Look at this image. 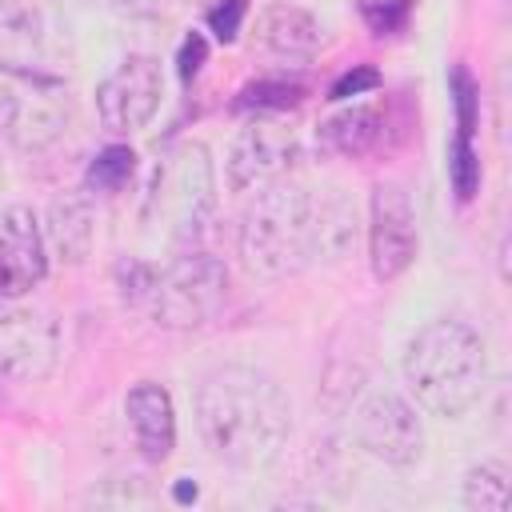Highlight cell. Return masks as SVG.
Instances as JSON below:
<instances>
[{
	"label": "cell",
	"instance_id": "7",
	"mask_svg": "<svg viewBox=\"0 0 512 512\" xmlns=\"http://www.w3.org/2000/svg\"><path fill=\"white\" fill-rule=\"evenodd\" d=\"M72 56V24L56 0H0V68L68 76Z\"/></svg>",
	"mask_w": 512,
	"mask_h": 512
},
{
	"label": "cell",
	"instance_id": "9",
	"mask_svg": "<svg viewBox=\"0 0 512 512\" xmlns=\"http://www.w3.org/2000/svg\"><path fill=\"white\" fill-rule=\"evenodd\" d=\"M352 436L372 460L388 468H408L424 456V424L416 408L392 388H372L352 408Z\"/></svg>",
	"mask_w": 512,
	"mask_h": 512
},
{
	"label": "cell",
	"instance_id": "22",
	"mask_svg": "<svg viewBox=\"0 0 512 512\" xmlns=\"http://www.w3.org/2000/svg\"><path fill=\"white\" fill-rule=\"evenodd\" d=\"M152 500L156 496H152L148 480H140V476H112L88 492V504H104V508H144Z\"/></svg>",
	"mask_w": 512,
	"mask_h": 512
},
{
	"label": "cell",
	"instance_id": "8",
	"mask_svg": "<svg viewBox=\"0 0 512 512\" xmlns=\"http://www.w3.org/2000/svg\"><path fill=\"white\" fill-rule=\"evenodd\" d=\"M296 156H300L296 128H288L280 112H256L232 136V148L224 160L228 188L232 192H256L272 180H284L292 172Z\"/></svg>",
	"mask_w": 512,
	"mask_h": 512
},
{
	"label": "cell",
	"instance_id": "21",
	"mask_svg": "<svg viewBox=\"0 0 512 512\" xmlns=\"http://www.w3.org/2000/svg\"><path fill=\"white\" fill-rule=\"evenodd\" d=\"M300 84L292 80H260V84H248L236 100V108H252V112H288L296 100H300Z\"/></svg>",
	"mask_w": 512,
	"mask_h": 512
},
{
	"label": "cell",
	"instance_id": "13",
	"mask_svg": "<svg viewBox=\"0 0 512 512\" xmlns=\"http://www.w3.org/2000/svg\"><path fill=\"white\" fill-rule=\"evenodd\" d=\"M48 272V240L32 208H0V300L28 296Z\"/></svg>",
	"mask_w": 512,
	"mask_h": 512
},
{
	"label": "cell",
	"instance_id": "3",
	"mask_svg": "<svg viewBox=\"0 0 512 512\" xmlns=\"http://www.w3.org/2000/svg\"><path fill=\"white\" fill-rule=\"evenodd\" d=\"M404 384L440 420L464 416L488 384V348L464 320H428L404 348Z\"/></svg>",
	"mask_w": 512,
	"mask_h": 512
},
{
	"label": "cell",
	"instance_id": "20",
	"mask_svg": "<svg viewBox=\"0 0 512 512\" xmlns=\"http://www.w3.org/2000/svg\"><path fill=\"white\" fill-rule=\"evenodd\" d=\"M448 180L460 204H468L480 188V152L472 144V136H456L448 148Z\"/></svg>",
	"mask_w": 512,
	"mask_h": 512
},
{
	"label": "cell",
	"instance_id": "6",
	"mask_svg": "<svg viewBox=\"0 0 512 512\" xmlns=\"http://www.w3.org/2000/svg\"><path fill=\"white\" fill-rule=\"evenodd\" d=\"M76 104L64 76L0 68V136L16 152H48L72 128Z\"/></svg>",
	"mask_w": 512,
	"mask_h": 512
},
{
	"label": "cell",
	"instance_id": "15",
	"mask_svg": "<svg viewBox=\"0 0 512 512\" xmlns=\"http://www.w3.org/2000/svg\"><path fill=\"white\" fill-rule=\"evenodd\" d=\"M256 44L288 60H308L320 48V24L296 4H272L256 16Z\"/></svg>",
	"mask_w": 512,
	"mask_h": 512
},
{
	"label": "cell",
	"instance_id": "14",
	"mask_svg": "<svg viewBox=\"0 0 512 512\" xmlns=\"http://www.w3.org/2000/svg\"><path fill=\"white\" fill-rule=\"evenodd\" d=\"M124 416L132 428V444L148 464H164L176 448V404L164 384L140 380L124 396Z\"/></svg>",
	"mask_w": 512,
	"mask_h": 512
},
{
	"label": "cell",
	"instance_id": "24",
	"mask_svg": "<svg viewBox=\"0 0 512 512\" xmlns=\"http://www.w3.org/2000/svg\"><path fill=\"white\" fill-rule=\"evenodd\" d=\"M452 100H456V136H472L480 128V88L468 68H452Z\"/></svg>",
	"mask_w": 512,
	"mask_h": 512
},
{
	"label": "cell",
	"instance_id": "17",
	"mask_svg": "<svg viewBox=\"0 0 512 512\" xmlns=\"http://www.w3.org/2000/svg\"><path fill=\"white\" fill-rule=\"evenodd\" d=\"M44 240L60 252V260L80 264V260L92 252V240H96V216H92V204H88L84 196H60V200L48 208Z\"/></svg>",
	"mask_w": 512,
	"mask_h": 512
},
{
	"label": "cell",
	"instance_id": "12",
	"mask_svg": "<svg viewBox=\"0 0 512 512\" xmlns=\"http://www.w3.org/2000/svg\"><path fill=\"white\" fill-rule=\"evenodd\" d=\"M416 212L396 180L372 184L368 196V264L376 280H396L416 260Z\"/></svg>",
	"mask_w": 512,
	"mask_h": 512
},
{
	"label": "cell",
	"instance_id": "18",
	"mask_svg": "<svg viewBox=\"0 0 512 512\" xmlns=\"http://www.w3.org/2000/svg\"><path fill=\"white\" fill-rule=\"evenodd\" d=\"M508 468L500 460H480L464 472V488H460V504L468 512H504L508 508Z\"/></svg>",
	"mask_w": 512,
	"mask_h": 512
},
{
	"label": "cell",
	"instance_id": "1",
	"mask_svg": "<svg viewBox=\"0 0 512 512\" xmlns=\"http://www.w3.org/2000/svg\"><path fill=\"white\" fill-rule=\"evenodd\" d=\"M356 240V212L336 192H312L296 180L256 188L240 216V260L260 280H284L312 260H336Z\"/></svg>",
	"mask_w": 512,
	"mask_h": 512
},
{
	"label": "cell",
	"instance_id": "10",
	"mask_svg": "<svg viewBox=\"0 0 512 512\" xmlns=\"http://www.w3.org/2000/svg\"><path fill=\"white\" fill-rule=\"evenodd\" d=\"M60 360L56 320L32 304L0 300V380L40 384Z\"/></svg>",
	"mask_w": 512,
	"mask_h": 512
},
{
	"label": "cell",
	"instance_id": "25",
	"mask_svg": "<svg viewBox=\"0 0 512 512\" xmlns=\"http://www.w3.org/2000/svg\"><path fill=\"white\" fill-rule=\"evenodd\" d=\"M244 16H248V0H216L208 8V28H212V36L220 44H232L240 24H244Z\"/></svg>",
	"mask_w": 512,
	"mask_h": 512
},
{
	"label": "cell",
	"instance_id": "2",
	"mask_svg": "<svg viewBox=\"0 0 512 512\" xmlns=\"http://www.w3.org/2000/svg\"><path fill=\"white\" fill-rule=\"evenodd\" d=\"M196 424L216 460L260 472L288 448L292 400L276 376L248 364H224L196 388Z\"/></svg>",
	"mask_w": 512,
	"mask_h": 512
},
{
	"label": "cell",
	"instance_id": "28",
	"mask_svg": "<svg viewBox=\"0 0 512 512\" xmlns=\"http://www.w3.org/2000/svg\"><path fill=\"white\" fill-rule=\"evenodd\" d=\"M96 4L116 16H156L160 12V0H96Z\"/></svg>",
	"mask_w": 512,
	"mask_h": 512
},
{
	"label": "cell",
	"instance_id": "11",
	"mask_svg": "<svg viewBox=\"0 0 512 512\" xmlns=\"http://www.w3.org/2000/svg\"><path fill=\"white\" fill-rule=\"evenodd\" d=\"M160 100H164V72H160V60L144 52L124 56L96 84V116L116 136L140 132L160 112Z\"/></svg>",
	"mask_w": 512,
	"mask_h": 512
},
{
	"label": "cell",
	"instance_id": "26",
	"mask_svg": "<svg viewBox=\"0 0 512 512\" xmlns=\"http://www.w3.org/2000/svg\"><path fill=\"white\" fill-rule=\"evenodd\" d=\"M380 88V72L372 64H356L352 72H344L332 88H328V100H352V96H368Z\"/></svg>",
	"mask_w": 512,
	"mask_h": 512
},
{
	"label": "cell",
	"instance_id": "16",
	"mask_svg": "<svg viewBox=\"0 0 512 512\" xmlns=\"http://www.w3.org/2000/svg\"><path fill=\"white\" fill-rule=\"evenodd\" d=\"M320 140L340 156H368L388 140V112L376 104H352L320 124Z\"/></svg>",
	"mask_w": 512,
	"mask_h": 512
},
{
	"label": "cell",
	"instance_id": "19",
	"mask_svg": "<svg viewBox=\"0 0 512 512\" xmlns=\"http://www.w3.org/2000/svg\"><path fill=\"white\" fill-rule=\"evenodd\" d=\"M136 172V152L128 144H108L92 156L88 164V192H100V196H116Z\"/></svg>",
	"mask_w": 512,
	"mask_h": 512
},
{
	"label": "cell",
	"instance_id": "5",
	"mask_svg": "<svg viewBox=\"0 0 512 512\" xmlns=\"http://www.w3.org/2000/svg\"><path fill=\"white\" fill-rule=\"evenodd\" d=\"M216 208V164L200 140H184L168 148L152 172L144 196V224L152 236L192 248Z\"/></svg>",
	"mask_w": 512,
	"mask_h": 512
},
{
	"label": "cell",
	"instance_id": "4",
	"mask_svg": "<svg viewBox=\"0 0 512 512\" xmlns=\"http://www.w3.org/2000/svg\"><path fill=\"white\" fill-rule=\"evenodd\" d=\"M120 292L168 332L204 328L228 300V268L212 252H180L164 268L128 260L120 264Z\"/></svg>",
	"mask_w": 512,
	"mask_h": 512
},
{
	"label": "cell",
	"instance_id": "23",
	"mask_svg": "<svg viewBox=\"0 0 512 512\" xmlns=\"http://www.w3.org/2000/svg\"><path fill=\"white\" fill-rule=\"evenodd\" d=\"M416 0H360V16L376 36H396L408 28Z\"/></svg>",
	"mask_w": 512,
	"mask_h": 512
},
{
	"label": "cell",
	"instance_id": "27",
	"mask_svg": "<svg viewBox=\"0 0 512 512\" xmlns=\"http://www.w3.org/2000/svg\"><path fill=\"white\" fill-rule=\"evenodd\" d=\"M204 60H208V40H204L200 32H188L184 44H180V80H184V84L196 80L200 68H204Z\"/></svg>",
	"mask_w": 512,
	"mask_h": 512
}]
</instances>
